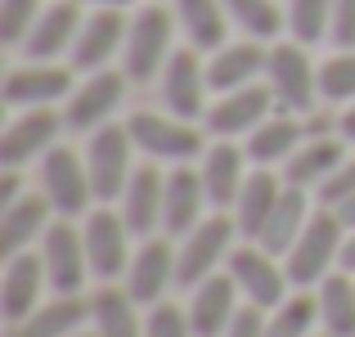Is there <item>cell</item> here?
<instances>
[{
	"instance_id": "obj_24",
	"label": "cell",
	"mask_w": 355,
	"mask_h": 337,
	"mask_svg": "<svg viewBox=\"0 0 355 337\" xmlns=\"http://www.w3.org/2000/svg\"><path fill=\"white\" fill-rule=\"evenodd\" d=\"M266 59H270V45L248 41V36L220 45L216 54H207L211 95H225V90H243V86H252V81H266Z\"/></svg>"
},
{
	"instance_id": "obj_49",
	"label": "cell",
	"mask_w": 355,
	"mask_h": 337,
	"mask_svg": "<svg viewBox=\"0 0 355 337\" xmlns=\"http://www.w3.org/2000/svg\"><path fill=\"white\" fill-rule=\"evenodd\" d=\"M72 337H99L95 329H81V333H72Z\"/></svg>"
},
{
	"instance_id": "obj_44",
	"label": "cell",
	"mask_w": 355,
	"mask_h": 337,
	"mask_svg": "<svg viewBox=\"0 0 355 337\" xmlns=\"http://www.w3.org/2000/svg\"><path fill=\"white\" fill-rule=\"evenodd\" d=\"M338 135L347 139V144H355V104H347L338 112Z\"/></svg>"
},
{
	"instance_id": "obj_32",
	"label": "cell",
	"mask_w": 355,
	"mask_h": 337,
	"mask_svg": "<svg viewBox=\"0 0 355 337\" xmlns=\"http://www.w3.org/2000/svg\"><path fill=\"white\" fill-rule=\"evenodd\" d=\"M81 329H90V297L86 293H77V297L54 293L50 302H41L23 324H18L23 337H72Z\"/></svg>"
},
{
	"instance_id": "obj_25",
	"label": "cell",
	"mask_w": 355,
	"mask_h": 337,
	"mask_svg": "<svg viewBox=\"0 0 355 337\" xmlns=\"http://www.w3.org/2000/svg\"><path fill=\"white\" fill-rule=\"evenodd\" d=\"M54 225V207L41 189H27L18 202H9L0 211V257H14V252H27L45 239V230Z\"/></svg>"
},
{
	"instance_id": "obj_14",
	"label": "cell",
	"mask_w": 355,
	"mask_h": 337,
	"mask_svg": "<svg viewBox=\"0 0 355 337\" xmlns=\"http://www.w3.org/2000/svg\"><path fill=\"white\" fill-rule=\"evenodd\" d=\"M275 112V95H270L266 81H252L243 90H225V95L211 99L207 117H202V130L211 139H248L261 121Z\"/></svg>"
},
{
	"instance_id": "obj_15",
	"label": "cell",
	"mask_w": 355,
	"mask_h": 337,
	"mask_svg": "<svg viewBox=\"0 0 355 337\" xmlns=\"http://www.w3.org/2000/svg\"><path fill=\"white\" fill-rule=\"evenodd\" d=\"M63 126H68V121L54 108H18V117L9 121L5 135H0V166H18V171H23L27 162H41V157L59 144Z\"/></svg>"
},
{
	"instance_id": "obj_42",
	"label": "cell",
	"mask_w": 355,
	"mask_h": 337,
	"mask_svg": "<svg viewBox=\"0 0 355 337\" xmlns=\"http://www.w3.org/2000/svg\"><path fill=\"white\" fill-rule=\"evenodd\" d=\"M220 337H266V311L243 302V311L230 320V329L220 333Z\"/></svg>"
},
{
	"instance_id": "obj_3",
	"label": "cell",
	"mask_w": 355,
	"mask_h": 337,
	"mask_svg": "<svg viewBox=\"0 0 355 337\" xmlns=\"http://www.w3.org/2000/svg\"><path fill=\"white\" fill-rule=\"evenodd\" d=\"M126 130L135 139V148L148 157V162H162V166H184L193 157L207 153V130L198 121H184L175 112H130Z\"/></svg>"
},
{
	"instance_id": "obj_37",
	"label": "cell",
	"mask_w": 355,
	"mask_h": 337,
	"mask_svg": "<svg viewBox=\"0 0 355 337\" xmlns=\"http://www.w3.org/2000/svg\"><path fill=\"white\" fill-rule=\"evenodd\" d=\"M320 99L338 108L355 104V50H333L320 63Z\"/></svg>"
},
{
	"instance_id": "obj_13",
	"label": "cell",
	"mask_w": 355,
	"mask_h": 337,
	"mask_svg": "<svg viewBox=\"0 0 355 337\" xmlns=\"http://www.w3.org/2000/svg\"><path fill=\"white\" fill-rule=\"evenodd\" d=\"M162 99L166 112L184 121H202L211 108V81H207V59L193 45H180L171 54V63L162 68Z\"/></svg>"
},
{
	"instance_id": "obj_36",
	"label": "cell",
	"mask_w": 355,
	"mask_h": 337,
	"mask_svg": "<svg viewBox=\"0 0 355 337\" xmlns=\"http://www.w3.org/2000/svg\"><path fill=\"white\" fill-rule=\"evenodd\" d=\"M333 32V0H288V36L302 45H320Z\"/></svg>"
},
{
	"instance_id": "obj_9",
	"label": "cell",
	"mask_w": 355,
	"mask_h": 337,
	"mask_svg": "<svg viewBox=\"0 0 355 337\" xmlns=\"http://www.w3.org/2000/svg\"><path fill=\"white\" fill-rule=\"evenodd\" d=\"M45 261V275H50V293L59 297H77L86 293L90 275V257H86V239H81V225L68 216H54V225L45 230V239L36 243Z\"/></svg>"
},
{
	"instance_id": "obj_40",
	"label": "cell",
	"mask_w": 355,
	"mask_h": 337,
	"mask_svg": "<svg viewBox=\"0 0 355 337\" xmlns=\"http://www.w3.org/2000/svg\"><path fill=\"white\" fill-rule=\"evenodd\" d=\"M315 193H320V207H342L347 198H355V153H347V162H342Z\"/></svg>"
},
{
	"instance_id": "obj_38",
	"label": "cell",
	"mask_w": 355,
	"mask_h": 337,
	"mask_svg": "<svg viewBox=\"0 0 355 337\" xmlns=\"http://www.w3.org/2000/svg\"><path fill=\"white\" fill-rule=\"evenodd\" d=\"M41 9H45L41 0H0V41L23 50V41L32 36Z\"/></svg>"
},
{
	"instance_id": "obj_28",
	"label": "cell",
	"mask_w": 355,
	"mask_h": 337,
	"mask_svg": "<svg viewBox=\"0 0 355 337\" xmlns=\"http://www.w3.org/2000/svg\"><path fill=\"white\" fill-rule=\"evenodd\" d=\"M144 306L126 293V284H99L90 293V329L99 337H144Z\"/></svg>"
},
{
	"instance_id": "obj_1",
	"label": "cell",
	"mask_w": 355,
	"mask_h": 337,
	"mask_svg": "<svg viewBox=\"0 0 355 337\" xmlns=\"http://www.w3.org/2000/svg\"><path fill=\"white\" fill-rule=\"evenodd\" d=\"M342 243H347V225L333 207H315V216L306 221L302 239L293 243V252L284 257L288 284L293 288H320L333 270H342Z\"/></svg>"
},
{
	"instance_id": "obj_31",
	"label": "cell",
	"mask_w": 355,
	"mask_h": 337,
	"mask_svg": "<svg viewBox=\"0 0 355 337\" xmlns=\"http://www.w3.org/2000/svg\"><path fill=\"white\" fill-rule=\"evenodd\" d=\"M311 216H315L311 189H297V184H288L284 198H279V207L270 211L266 230L257 234V243H261L266 252H275V257H288V252H293V243L302 239V230H306V221H311Z\"/></svg>"
},
{
	"instance_id": "obj_27",
	"label": "cell",
	"mask_w": 355,
	"mask_h": 337,
	"mask_svg": "<svg viewBox=\"0 0 355 337\" xmlns=\"http://www.w3.org/2000/svg\"><path fill=\"white\" fill-rule=\"evenodd\" d=\"M302 139H306V121L297 117V112L275 108L248 139H243V148H248L252 166H284L288 157L302 148Z\"/></svg>"
},
{
	"instance_id": "obj_50",
	"label": "cell",
	"mask_w": 355,
	"mask_h": 337,
	"mask_svg": "<svg viewBox=\"0 0 355 337\" xmlns=\"http://www.w3.org/2000/svg\"><path fill=\"white\" fill-rule=\"evenodd\" d=\"M315 337H329V333H324V329H320V333H315Z\"/></svg>"
},
{
	"instance_id": "obj_46",
	"label": "cell",
	"mask_w": 355,
	"mask_h": 337,
	"mask_svg": "<svg viewBox=\"0 0 355 337\" xmlns=\"http://www.w3.org/2000/svg\"><path fill=\"white\" fill-rule=\"evenodd\" d=\"M86 9H130L135 0H81Z\"/></svg>"
},
{
	"instance_id": "obj_41",
	"label": "cell",
	"mask_w": 355,
	"mask_h": 337,
	"mask_svg": "<svg viewBox=\"0 0 355 337\" xmlns=\"http://www.w3.org/2000/svg\"><path fill=\"white\" fill-rule=\"evenodd\" d=\"M329 41L338 50H355V0H333V32Z\"/></svg>"
},
{
	"instance_id": "obj_23",
	"label": "cell",
	"mask_w": 355,
	"mask_h": 337,
	"mask_svg": "<svg viewBox=\"0 0 355 337\" xmlns=\"http://www.w3.org/2000/svg\"><path fill=\"white\" fill-rule=\"evenodd\" d=\"M162 198H166V171H162V162L135 166L126 193H121V202H117V211L126 216V225H130L135 239H148V234L162 230Z\"/></svg>"
},
{
	"instance_id": "obj_16",
	"label": "cell",
	"mask_w": 355,
	"mask_h": 337,
	"mask_svg": "<svg viewBox=\"0 0 355 337\" xmlns=\"http://www.w3.org/2000/svg\"><path fill=\"white\" fill-rule=\"evenodd\" d=\"M72 72H77V68H63V63H32V59H27L23 68H9L0 95H5L9 108H54V104H68V95L77 90V86H72Z\"/></svg>"
},
{
	"instance_id": "obj_29",
	"label": "cell",
	"mask_w": 355,
	"mask_h": 337,
	"mask_svg": "<svg viewBox=\"0 0 355 337\" xmlns=\"http://www.w3.org/2000/svg\"><path fill=\"white\" fill-rule=\"evenodd\" d=\"M175 23L184 32V45H193L198 54H216L220 45H230V9L225 0H175Z\"/></svg>"
},
{
	"instance_id": "obj_11",
	"label": "cell",
	"mask_w": 355,
	"mask_h": 337,
	"mask_svg": "<svg viewBox=\"0 0 355 337\" xmlns=\"http://www.w3.org/2000/svg\"><path fill=\"white\" fill-rule=\"evenodd\" d=\"M175 266H180V248H175L171 234H148V239H139L135 257H130L126 266V293L135 297L139 306H157L166 302V293H171L180 279H175Z\"/></svg>"
},
{
	"instance_id": "obj_47",
	"label": "cell",
	"mask_w": 355,
	"mask_h": 337,
	"mask_svg": "<svg viewBox=\"0 0 355 337\" xmlns=\"http://www.w3.org/2000/svg\"><path fill=\"white\" fill-rule=\"evenodd\" d=\"M333 211L342 216V225H347V230H355V198H347L342 207H333Z\"/></svg>"
},
{
	"instance_id": "obj_43",
	"label": "cell",
	"mask_w": 355,
	"mask_h": 337,
	"mask_svg": "<svg viewBox=\"0 0 355 337\" xmlns=\"http://www.w3.org/2000/svg\"><path fill=\"white\" fill-rule=\"evenodd\" d=\"M23 171H18V166H5V171H0V211L9 207V202H18L23 198Z\"/></svg>"
},
{
	"instance_id": "obj_30",
	"label": "cell",
	"mask_w": 355,
	"mask_h": 337,
	"mask_svg": "<svg viewBox=\"0 0 355 337\" xmlns=\"http://www.w3.org/2000/svg\"><path fill=\"white\" fill-rule=\"evenodd\" d=\"M284 189H288V180H284V175H275V166H252L248 184H243V193H239V202H234V221H239L243 239L257 243V234L266 230V221H270V211L279 207Z\"/></svg>"
},
{
	"instance_id": "obj_45",
	"label": "cell",
	"mask_w": 355,
	"mask_h": 337,
	"mask_svg": "<svg viewBox=\"0 0 355 337\" xmlns=\"http://www.w3.org/2000/svg\"><path fill=\"white\" fill-rule=\"evenodd\" d=\"M342 270L355 275V230H347V243H342Z\"/></svg>"
},
{
	"instance_id": "obj_6",
	"label": "cell",
	"mask_w": 355,
	"mask_h": 337,
	"mask_svg": "<svg viewBox=\"0 0 355 337\" xmlns=\"http://www.w3.org/2000/svg\"><path fill=\"white\" fill-rule=\"evenodd\" d=\"M36 189L50 198L54 216H68V221H81L90 207H99L86 153H77V148H68V144H54L50 153L36 162Z\"/></svg>"
},
{
	"instance_id": "obj_35",
	"label": "cell",
	"mask_w": 355,
	"mask_h": 337,
	"mask_svg": "<svg viewBox=\"0 0 355 337\" xmlns=\"http://www.w3.org/2000/svg\"><path fill=\"white\" fill-rule=\"evenodd\" d=\"M225 9H230V23H234L248 41L275 45V41H284V32H288V9L279 5V0H225Z\"/></svg>"
},
{
	"instance_id": "obj_34",
	"label": "cell",
	"mask_w": 355,
	"mask_h": 337,
	"mask_svg": "<svg viewBox=\"0 0 355 337\" xmlns=\"http://www.w3.org/2000/svg\"><path fill=\"white\" fill-rule=\"evenodd\" d=\"M315 333H320L315 288H293L275 311H266V337H315Z\"/></svg>"
},
{
	"instance_id": "obj_2",
	"label": "cell",
	"mask_w": 355,
	"mask_h": 337,
	"mask_svg": "<svg viewBox=\"0 0 355 337\" xmlns=\"http://www.w3.org/2000/svg\"><path fill=\"white\" fill-rule=\"evenodd\" d=\"M266 86L275 95L279 112H297V117H311L320 99V63L311 59V45L302 41H275L266 59Z\"/></svg>"
},
{
	"instance_id": "obj_5",
	"label": "cell",
	"mask_w": 355,
	"mask_h": 337,
	"mask_svg": "<svg viewBox=\"0 0 355 337\" xmlns=\"http://www.w3.org/2000/svg\"><path fill=\"white\" fill-rule=\"evenodd\" d=\"M175 9L166 5H144L130 14L126 50H121V72L130 81H153L162 77V68L175 54Z\"/></svg>"
},
{
	"instance_id": "obj_12",
	"label": "cell",
	"mask_w": 355,
	"mask_h": 337,
	"mask_svg": "<svg viewBox=\"0 0 355 337\" xmlns=\"http://www.w3.org/2000/svg\"><path fill=\"white\" fill-rule=\"evenodd\" d=\"M126 81L130 77H126V72H117V68L86 72V81H81V86L68 95V104H63V121H68V130L90 135V130L108 126L113 112L121 108V99H126Z\"/></svg>"
},
{
	"instance_id": "obj_7",
	"label": "cell",
	"mask_w": 355,
	"mask_h": 337,
	"mask_svg": "<svg viewBox=\"0 0 355 337\" xmlns=\"http://www.w3.org/2000/svg\"><path fill=\"white\" fill-rule=\"evenodd\" d=\"M135 139H130L126 121H108V126L90 130V144H86V166H90V184H95V198L99 202H121L130 175H135Z\"/></svg>"
},
{
	"instance_id": "obj_33",
	"label": "cell",
	"mask_w": 355,
	"mask_h": 337,
	"mask_svg": "<svg viewBox=\"0 0 355 337\" xmlns=\"http://www.w3.org/2000/svg\"><path fill=\"white\" fill-rule=\"evenodd\" d=\"M320 329L329 337H355V275L347 270H333L320 288Z\"/></svg>"
},
{
	"instance_id": "obj_48",
	"label": "cell",
	"mask_w": 355,
	"mask_h": 337,
	"mask_svg": "<svg viewBox=\"0 0 355 337\" xmlns=\"http://www.w3.org/2000/svg\"><path fill=\"white\" fill-rule=\"evenodd\" d=\"M5 337H23V333H18V324H5Z\"/></svg>"
},
{
	"instance_id": "obj_19",
	"label": "cell",
	"mask_w": 355,
	"mask_h": 337,
	"mask_svg": "<svg viewBox=\"0 0 355 337\" xmlns=\"http://www.w3.org/2000/svg\"><path fill=\"white\" fill-rule=\"evenodd\" d=\"M248 148L234 144V139H211L207 153L198 157V171H202V184H207V198H211V211H234L243 184H248Z\"/></svg>"
},
{
	"instance_id": "obj_39",
	"label": "cell",
	"mask_w": 355,
	"mask_h": 337,
	"mask_svg": "<svg viewBox=\"0 0 355 337\" xmlns=\"http://www.w3.org/2000/svg\"><path fill=\"white\" fill-rule=\"evenodd\" d=\"M144 337H193L189 311L175 302H157L144 311Z\"/></svg>"
},
{
	"instance_id": "obj_10",
	"label": "cell",
	"mask_w": 355,
	"mask_h": 337,
	"mask_svg": "<svg viewBox=\"0 0 355 337\" xmlns=\"http://www.w3.org/2000/svg\"><path fill=\"white\" fill-rule=\"evenodd\" d=\"M230 279L239 284L243 302L248 306H261V311H275L279 302L288 297V270H284V257H275V252H266L261 243L243 239L234 252H230Z\"/></svg>"
},
{
	"instance_id": "obj_8",
	"label": "cell",
	"mask_w": 355,
	"mask_h": 337,
	"mask_svg": "<svg viewBox=\"0 0 355 337\" xmlns=\"http://www.w3.org/2000/svg\"><path fill=\"white\" fill-rule=\"evenodd\" d=\"M81 239H86V257H90V275L99 279V284H117V279H126V266L130 257H135V248H130V225L121 211H113L108 202H99V207H90L86 216H81Z\"/></svg>"
},
{
	"instance_id": "obj_21",
	"label": "cell",
	"mask_w": 355,
	"mask_h": 337,
	"mask_svg": "<svg viewBox=\"0 0 355 337\" xmlns=\"http://www.w3.org/2000/svg\"><path fill=\"white\" fill-rule=\"evenodd\" d=\"M184 311H189L193 337H220L230 329V320L243 311V293H239L234 279H230V270H220V275H211V279L189 288Z\"/></svg>"
},
{
	"instance_id": "obj_26",
	"label": "cell",
	"mask_w": 355,
	"mask_h": 337,
	"mask_svg": "<svg viewBox=\"0 0 355 337\" xmlns=\"http://www.w3.org/2000/svg\"><path fill=\"white\" fill-rule=\"evenodd\" d=\"M347 139L342 135H306L302 148L284 162V180L297 189H320L342 162H347Z\"/></svg>"
},
{
	"instance_id": "obj_22",
	"label": "cell",
	"mask_w": 355,
	"mask_h": 337,
	"mask_svg": "<svg viewBox=\"0 0 355 337\" xmlns=\"http://www.w3.org/2000/svg\"><path fill=\"white\" fill-rule=\"evenodd\" d=\"M211 198H207V184H202L198 166H171L166 171V198H162V234L171 239H184L202 216H207Z\"/></svg>"
},
{
	"instance_id": "obj_18",
	"label": "cell",
	"mask_w": 355,
	"mask_h": 337,
	"mask_svg": "<svg viewBox=\"0 0 355 337\" xmlns=\"http://www.w3.org/2000/svg\"><path fill=\"white\" fill-rule=\"evenodd\" d=\"M126 32H130V18L126 9H90L86 23L77 32V45H72V68L77 72H99L126 50Z\"/></svg>"
},
{
	"instance_id": "obj_17",
	"label": "cell",
	"mask_w": 355,
	"mask_h": 337,
	"mask_svg": "<svg viewBox=\"0 0 355 337\" xmlns=\"http://www.w3.org/2000/svg\"><path fill=\"white\" fill-rule=\"evenodd\" d=\"M45 288H50V275H45V261L36 248L5 257V270H0V315H5V324H23L41 306Z\"/></svg>"
},
{
	"instance_id": "obj_20",
	"label": "cell",
	"mask_w": 355,
	"mask_h": 337,
	"mask_svg": "<svg viewBox=\"0 0 355 337\" xmlns=\"http://www.w3.org/2000/svg\"><path fill=\"white\" fill-rule=\"evenodd\" d=\"M81 23H86L81 0H50V5L41 9V18H36L32 36L23 41V54L32 63H59L63 54H72Z\"/></svg>"
},
{
	"instance_id": "obj_4",
	"label": "cell",
	"mask_w": 355,
	"mask_h": 337,
	"mask_svg": "<svg viewBox=\"0 0 355 337\" xmlns=\"http://www.w3.org/2000/svg\"><path fill=\"white\" fill-rule=\"evenodd\" d=\"M239 239L243 234H239L234 211H207L184 239H175V248H180V266H175L180 288H193L202 279L220 275L230 266V252L239 248Z\"/></svg>"
}]
</instances>
